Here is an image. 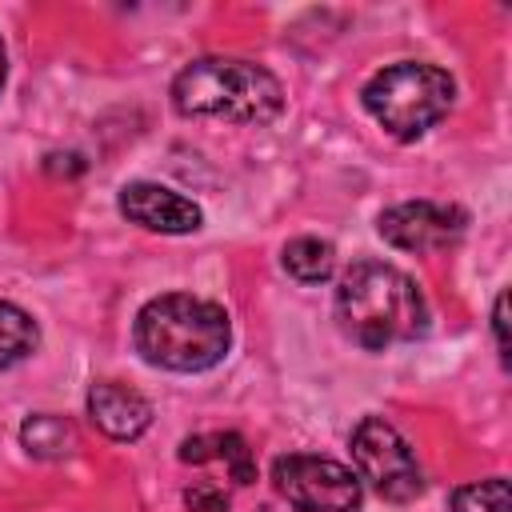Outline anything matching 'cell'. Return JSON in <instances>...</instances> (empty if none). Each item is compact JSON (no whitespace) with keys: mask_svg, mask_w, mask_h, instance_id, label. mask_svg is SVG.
I'll return each mask as SVG.
<instances>
[{"mask_svg":"<svg viewBox=\"0 0 512 512\" xmlns=\"http://www.w3.org/2000/svg\"><path fill=\"white\" fill-rule=\"evenodd\" d=\"M492 332H496L500 360L508 364V292H500V296H496V308H492Z\"/></svg>","mask_w":512,"mask_h":512,"instance_id":"cell-16","label":"cell"},{"mask_svg":"<svg viewBox=\"0 0 512 512\" xmlns=\"http://www.w3.org/2000/svg\"><path fill=\"white\" fill-rule=\"evenodd\" d=\"M180 460H184V464L224 460V468L232 472L236 484H252V480H256L252 448L244 444L240 432H200V436H188V440L180 444Z\"/></svg>","mask_w":512,"mask_h":512,"instance_id":"cell-10","label":"cell"},{"mask_svg":"<svg viewBox=\"0 0 512 512\" xmlns=\"http://www.w3.org/2000/svg\"><path fill=\"white\" fill-rule=\"evenodd\" d=\"M88 420L108 436V440H136L152 424V404L116 380H100L88 388Z\"/></svg>","mask_w":512,"mask_h":512,"instance_id":"cell-9","label":"cell"},{"mask_svg":"<svg viewBox=\"0 0 512 512\" xmlns=\"http://www.w3.org/2000/svg\"><path fill=\"white\" fill-rule=\"evenodd\" d=\"M360 100L368 116L396 140H420L432 124H440L456 100V80L424 60H396L380 68L364 88Z\"/></svg>","mask_w":512,"mask_h":512,"instance_id":"cell-4","label":"cell"},{"mask_svg":"<svg viewBox=\"0 0 512 512\" xmlns=\"http://www.w3.org/2000/svg\"><path fill=\"white\" fill-rule=\"evenodd\" d=\"M36 344H40L36 320L20 304L0 300V372L4 368H16L20 360H28L36 352Z\"/></svg>","mask_w":512,"mask_h":512,"instance_id":"cell-13","label":"cell"},{"mask_svg":"<svg viewBox=\"0 0 512 512\" xmlns=\"http://www.w3.org/2000/svg\"><path fill=\"white\" fill-rule=\"evenodd\" d=\"M336 268V248L320 236H296L284 244V272L300 284H324Z\"/></svg>","mask_w":512,"mask_h":512,"instance_id":"cell-12","label":"cell"},{"mask_svg":"<svg viewBox=\"0 0 512 512\" xmlns=\"http://www.w3.org/2000/svg\"><path fill=\"white\" fill-rule=\"evenodd\" d=\"M352 460L356 476L388 504H408L424 492V472L412 444L384 416H364L352 428Z\"/></svg>","mask_w":512,"mask_h":512,"instance_id":"cell-5","label":"cell"},{"mask_svg":"<svg viewBox=\"0 0 512 512\" xmlns=\"http://www.w3.org/2000/svg\"><path fill=\"white\" fill-rule=\"evenodd\" d=\"M20 444L28 456L36 460H64L72 456L76 448V428L64 420V416H52V412H36L20 424Z\"/></svg>","mask_w":512,"mask_h":512,"instance_id":"cell-11","label":"cell"},{"mask_svg":"<svg viewBox=\"0 0 512 512\" xmlns=\"http://www.w3.org/2000/svg\"><path fill=\"white\" fill-rule=\"evenodd\" d=\"M272 484L300 512H356L364 500L360 476L328 456H304V452L276 456Z\"/></svg>","mask_w":512,"mask_h":512,"instance_id":"cell-6","label":"cell"},{"mask_svg":"<svg viewBox=\"0 0 512 512\" xmlns=\"http://www.w3.org/2000/svg\"><path fill=\"white\" fill-rule=\"evenodd\" d=\"M184 504H188L192 512H228V496H224L216 484H208V480H200L196 488H188V492H184Z\"/></svg>","mask_w":512,"mask_h":512,"instance_id":"cell-15","label":"cell"},{"mask_svg":"<svg viewBox=\"0 0 512 512\" xmlns=\"http://www.w3.org/2000/svg\"><path fill=\"white\" fill-rule=\"evenodd\" d=\"M4 76H8V56H4V40H0V88H4Z\"/></svg>","mask_w":512,"mask_h":512,"instance_id":"cell-17","label":"cell"},{"mask_svg":"<svg viewBox=\"0 0 512 512\" xmlns=\"http://www.w3.org/2000/svg\"><path fill=\"white\" fill-rule=\"evenodd\" d=\"M336 320L368 352L412 344L428 332L432 312L420 284L384 260H352L336 284Z\"/></svg>","mask_w":512,"mask_h":512,"instance_id":"cell-1","label":"cell"},{"mask_svg":"<svg viewBox=\"0 0 512 512\" xmlns=\"http://www.w3.org/2000/svg\"><path fill=\"white\" fill-rule=\"evenodd\" d=\"M468 228V212L456 204H436V200H408V204H392L380 212L376 232L400 248V252H436L448 248L464 236Z\"/></svg>","mask_w":512,"mask_h":512,"instance_id":"cell-7","label":"cell"},{"mask_svg":"<svg viewBox=\"0 0 512 512\" xmlns=\"http://www.w3.org/2000/svg\"><path fill=\"white\" fill-rule=\"evenodd\" d=\"M116 208L132 224H140L148 232H164V236H188V232H196L204 224V212H200L196 200H188L176 188L156 184V180L124 184L120 196H116Z\"/></svg>","mask_w":512,"mask_h":512,"instance_id":"cell-8","label":"cell"},{"mask_svg":"<svg viewBox=\"0 0 512 512\" xmlns=\"http://www.w3.org/2000/svg\"><path fill=\"white\" fill-rule=\"evenodd\" d=\"M136 352L164 372H208L228 356L232 324L212 300L168 292L148 300L132 324Z\"/></svg>","mask_w":512,"mask_h":512,"instance_id":"cell-2","label":"cell"},{"mask_svg":"<svg viewBox=\"0 0 512 512\" xmlns=\"http://www.w3.org/2000/svg\"><path fill=\"white\" fill-rule=\"evenodd\" d=\"M172 108L192 120H228V124H268L284 112V84L252 60L204 56L176 72Z\"/></svg>","mask_w":512,"mask_h":512,"instance_id":"cell-3","label":"cell"},{"mask_svg":"<svg viewBox=\"0 0 512 512\" xmlns=\"http://www.w3.org/2000/svg\"><path fill=\"white\" fill-rule=\"evenodd\" d=\"M452 512H512V488L504 476H488L452 492Z\"/></svg>","mask_w":512,"mask_h":512,"instance_id":"cell-14","label":"cell"}]
</instances>
